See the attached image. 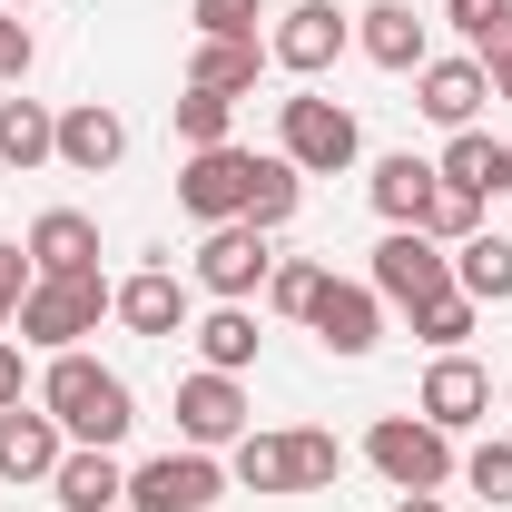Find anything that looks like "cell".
<instances>
[{
	"instance_id": "27",
	"label": "cell",
	"mask_w": 512,
	"mask_h": 512,
	"mask_svg": "<svg viewBox=\"0 0 512 512\" xmlns=\"http://www.w3.org/2000/svg\"><path fill=\"white\" fill-rule=\"evenodd\" d=\"M296 168H286V158H256V178H247V227H266V237H276V227H286V217H296Z\"/></svg>"
},
{
	"instance_id": "12",
	"label": "cell",
	"mask_w": 512,
	"mask_h": 512,
	"mask_svg": "<svg viewBox=\"0 0 512 512\" xmlns=\"http://www.w3.org/2000/svg\"><path fill=\"white\" fill-rule=\"evenodd\" d=\"M306 325L325 335V355H375V335H384V296H375V286H345V276H325L316 306H306Z\"/></svg>"
},
{
	"instance_id": "39",
	"label": "cell",
	"mask_w": 512,
	"mask_h": 512,
	"mask_svg": "<svg viewBox=\"0 0 512 512\" xmlns=\"http://www.w3.org/2000/svg\"><path fill=\"white\" fill-rule=\"evenodd\" d=\"M483 79H493V99H512V50H503V60H483Z\"/></svg>"
},
{
	"instance_id": "28",
	"label": "cell",
	"mask_w": 512,
	"mask_h": 512,
	"mask_svg": "<svg viewBox=\"0 0 512 512\" xmlns=\"http://www.w3.org/2000/svg\"><path fill=\"white\" fill-rule=\"evenodd\" d=\"M227 128H237V99H217V89H188L178 99V138L188 148H227Z\"/></svg>"
},
{
	"instance_id": "19",
	"label": "cell",
	"mask_w": 512,
	"mask_h": 512,
	"mask_svg": "<svg viewBox=\"0 0 512 512\" xmlns=\"http://www.w3.org/2000/svg\"><path fill=\"white\" fill-rule=\"evenodd\" d=\"M483 404H493V384H483V365H473V355H444V365L424 375V424H444V434L483 424Z\"/></svg>"
},
{
	"instance_id": "20",
	"label": "cell",
	"mask_w": 512,
	"mask_h": 512,
	"mask_svg": "<svg viewBox=\"0 0 512 512\" xmlns=\"http://www.w3.org/2000/svg\"><path fill=\"white\" fill-rule=\"evenodd\" d=\"M355 40H365L375 69H424V20H414V0H375Z\"/></svg>"
},
{
	"instance_id": "18",
	"label": "cell",
	"mask_w": 512,
	"mask_h": 512,
	"mask_svg": "<svg viewBox=\"0 0 512 512\" xmlns=\"http://www.w3.org/2000/svg\"><path fill=\"white\" fill-rule=\"evenodd\" d=\"M30 266H40V276H99V227H89L79 207H50V217L30 227Z\"/></svg>"
},
{
	"instance_id": "41",
	"label": "cell",
	"mask_w": 512,
	"mask_h": 512,
	"mask_svg": "<svg viewBox=\"0 0 512 512\" xmlns=\"http://www.w3.org/2000/svg\"><path fill=\"white\" fill-rule=\"evenodd\" d=\"M493 188H503V197H512V148H503V158H493Z\"/></svg>"
},
{
	"instance_id": "1",
	"label": "cell",
	"mask_w": 512,
	"mask_h": 512,
	"mask_svg": "<svg viewBox=\"0 0 512 512\" xmlns=\"http://www.w3.org/2000/svg\"><path fill=\"white\" fill-rule=\"evenodd\" d=\"M40 404L60 414L69 444H119L128 424H138V394H128V375H109L99 355H50V375H40Z\"/></svg>"
},
{
	"instance_id": "32",
	"label": "cell",
	"mask_w": 512,
	"mask_h": 512,
	"mask_svg": "<svg viewBox=\"0 0 512 512\" xmlns=\"http://www.w3.org/2000/svg\"><path fill=\"white\" fill-rule=\"evenodd\" d=\"M266 0H197V40H256Z\"/></svg>"
},
{
	"instance_id": "3",
	"label": "cell",
	"mask_w": 512,
	"mask_h": 512,
	"mask_svg": "<svg viewBox=\"0 0 512 512\" xmlns=\"http://www.w3.org/2000/svg\"><path fill=\"white\" fill-rule=\"evenodd\" d=\"M276 128H286L276 158H286L296 178H335V168H355V148H365V138H355V109H345V99H316V89H306V99H276Z\"/></svg>"
},
{
	"instance_id": "9",
	"label": "cell",
	"mask_w": 512,
	"mask_h": 512,
	"mask_svg": "<svg viewBox=\"0 0 512 512\" xmlns=\"http://www.w3.org/2000/svg\"><path fill=\"white\" fill-rule=\"evenodd\" d=\"M217 493H227V473H217L197 444L188 453H158V463L128 473V512H207Z\"/></svg>"
},
{
	"instance_id": "30",
	"label": "cell",
	"mask_w": 512,
	"mask_h": 512,
	"mask_svg": "<svg viewBox=\"0 0 512 512\" xmlns=\"http://www.w3.org/2000/svg\"><path fill=\"white\" fill-rule=\"evenodd\" d=\"M473 316H483V306H473V296H463V286H453V296H434V306H414V335H424V345H463V335H473Z\"/></svg>"
},
{
	"instance_id": "8",
	"label": "cell",
	"mask_w": 512,
	"mask_h": 512,
	"mask_svg": "<svg viewBox=\"0 0 512 512\" xmlns=\"http://www.w3.org/2000/svg\"><path fill=\"white\" fill-rule=\"evenodd\" d=\"M247 178H256V148H188V168H178V207H188L197 227H227V217H247Z\"/></svg>"
},
{
	"instance_id": "24",
	"label": "cell",
	"mask_w": 512,
	"mask_h": 512,
	"mask_svg": "<svg viewBox=\"0 0 512 512\" xmlns=\"http://www.w3.org/2000/svg\"><path fill=\"white\" fill-rule=\"evenodd\" d=\"M424 197H434V168L404 148V158H375V207H384V227H414L424 217Z\"/></svg>"
},
{
	"instance_id": "40",
	"label": "cell",
	"mask_w": 512,
	"mask_h": 512,
	"mask_svg": "<svg viewBox=\"0 0 512 512\" xmlns=\"http://www.w3.org/2000/svg\"><path fill=\"white\" fill-rule=\"evenodd\" d=\"M394 512H444V503H434V493H404V503H394Z\"/></svg>"
},
{
	"instance_id": "29",
	"label": "cell",
	"mask_w": 512,
	"mask_h": 512,
	"mask_svg": "<svg viewBox=\"0 0 512 512\" xmlns=\"http://www.w3.org/2000/svg\"><path fill=\"white\" fill-rule=\"evenodd\" d=\"M493 158H503V148H493V138H483V128H453V148H444V168H434V178H453V188H493Z\"/></svg>"
},
{
	"instance_id": "25",
	"label": "cell",
	"mask_w": 512,
	"mask_h": 512,
	"mask_svg": "<svg viewBox=\"0 0 512 512\" xmlns=\"http://www.w3.org/2000/svg\"><path fill=\"white\" fill-rule=\"evenodd\" d=\"M197 355H207L217 375H247V365H256V316H247V306H217V316L197 325Z\"/></svg>"
},
{
	"instance_id": "15",
	"label": "cell",
	"mask_w": 512,
	"mask_h": 512,
	"mask_svg": "<svg viewBox=\"0 0 512 512\" xmlns=\"http://www.w3.org/2000/svg\"><path fill=\"white\" fill-rule=\"evenodd\" d=\"M50 493H60V512H128V473L109 463V444H69Z\"/></svg>"
},
{
	"instance_id": "31",
	"label": "cell",
	"mask_w": 512,
	"mask_h": 512,
	"mask_svg": "<svg viewBox=\"0 0 512 512\" xmlns=\"http://www.w3.org/2000/svg\"><path fill=\"white\" fill-rule=\"evenodd\" d=\"M316 286H325L316 256H276V276H266V306H276V316H306V306H316Z\"/></svg>"
},
{
	"instance_id": "16",
	"label": "cell",
	"mask_w": 512,
	"mask_h": 512,
	"mask_svg": "<svg viewBox=\"0 0 512 512\" xmlns=\"http://www.w3.org/2000/svg\"><path fill=\"white\" fill-rule=\"evenodd\" d=\"M119 158H128V119H119V109H99V99H79V109L60 119V168H79V178H109Z\"/></svg>"
},
{
	"instance_id": "17",
	"label": "cell",
	"mask_w": 512,
	"mask_h": 512,
	"mask_svg": "<svg viewBox=\"0 0 512 512\" xmlns=\"http://www.w3.org/2000/svg\"><path fill=\"white\" fill-rule=\"evenodd\" d=\"M109 316H119L128 335H188V286L148 266V276H128L119 296H109Z\"/></svg>"
},
{
	"instance_id": "6",
	"label": "cell",
	"mask_w": 512,
	"mask_h": 512,
	"mask_svg": "<svg viewBox=\"0 0 512 512\" xmlns=\"http://www.w3.org/2000/svg\"><path fill=\"white\" fill-rule=\"evenodd\" d=\"M266 276H276V247H266V227H247V217L207 227V247H197V286H207L217 306H247Z\"/></svg>"
},
{
	"instance_id": "23",
	"label": "cell",
	"mask_w": 512,
	"mask_h": 512,
	"mask_svg": "<svg viewBox=\"0 0 512 512\" xmlns=\"http://www.w3.org/2000/svg\"><path fill=\"white\" fill-rule=\"evenodd\" d=\"M256 40H197V60H188V89H217V99H247L256 89Z\"/></svg>"
},
{
	"instance_id": "21",
	"label": "cell",
	"mask_w": 512,
	"mask_h": 512,
	"mask_svg": "<svg viewBox=\"0 0 512 512\" xmlns=\"http://www.w3.org/2000/svg\"><path fill=\"white\" fill-rule=\"evenodd\" d=\"M453 286L473 306H512V237H463L453 247Z\"/></svg>"
},
{
	"instance_id": "34",
	"label": "cell",
	"mask_w": 512,
	"mask_h": 512,
	"mask_svg": "<svg viewBox=\"0 0 512 512\" xmlns=\"http://www.w3.org/2000/svg\"><path fill=\"white\" fill-rule=\"evenodd\" d=\"M30 276H40V266H30V247H0V325L20 316V296H30Z\"/></svg>"
},
{
	"instance_id": "4",
	"label": "cell",
	"mask_w": 512,
	"mask_h": 512,
	"mask_svg": "<svg viewBox=\"0 0 512 512\" xmlns=\"http://www.w3.org/2000/svg\"><path fill=\"white\" fill-rule=\"evenodd\" d=\"M109 296L119 286H99V276H30V296H20V335L30 345H50V355H69L79 335H99V316H109Z\"/></svg>"
},
{
	"instance_id": "38",
	"label": "cell",
	"mask_w": 512,
	"mask_h": 512,
	"mask_svg": "<svg viewBox=\"0 0 512 512\" xmlns=\"http://www.w3.org/2000/svg\"><path fill=\"white\" fill-rule=\"evenodd\" d=\"M0 404H20V345L0 335Z\"/></svg>"
},
{
	"instance_id": "42",
	"label": "cell",
	"mask_w": 512,
	"mask_h": 512,
	"mask_svg": "<svg viewBox=\"0 0 512 512\" xmlns=\"http://www.w3.org/2000/svg\"><path fill=\"white\" fill-rule=\"evenodd\" d=\"M0 10H30V0H0Z\"/></svg>"
},
{
	"instance_id": "36",
	"label": "cell",
	"mask_w": 512,
	"mask_h": 512,
	"mask_svg": "<svg viewBox=\"0 0 512 512\" xmlns=\"http://www.w3.org/2000/svg\"><path fill=\"white\" fill-rule=\"evenodd\" d=\"M503 50H512V0L483 20V30H473V60H503Z\"/></svg>"
},
{
	"instance_id": "5",
	"label": "cell",
	"mask_w": 512,
	"mask_h": 512,
	"mask_svg": "<svg viewBox=\"0 0 512 512\" xmlns=\"http://www.w3.org/2000/svg\"><path fill=\"white\" fill-rule=\"evenodd\" d=\"M365 463H375L394 493H444L453 434H444V424H424V414H384L375 434H365Z\"/></svg>"
},
{
	"instance_id": "35",
	"label": "cell",
	"mask_w": 512,
	"mask_h": 512,
	"mask_svg": "<svg viewBox=\"0 0 512 512\" xmlns=\"http://www.w3.org/2000/svg\"><path fill=\"white\" fill-rule=\"evenodd\" d=\"M0 79H30V30L0 10Z\"/></svg>"
},
{
	"instance_id": "22",
	"label": "cell",
	"mask_w": 512,
	"mask_h": 512,
	"mask_svg": "<svg viewBox=\"0 0 512 512\" xmlns=\"http://www.w3.org/2000/svg\"><path fill=\"white\" fill-rule=\"evenodd\" d=\"M60 158V119L40 99H0V168H40Z\"/></svg>"
},
{
	"instance_id": "26",
	"label": "cell",
	"mask_w": 512,
	"mask_h": 512,
	"mask_svg": "<svg viewBox=\"0 0 512 512\" xmlns=\"http://www.w3.org/2000/svg\"><path fill=\"white\" fill-rule=\"evenodd\" d=\"M434 247H463V237H483V197L453 188V178H434V197H424V217H414Z\"/></svg>"
},
{
	"instance_id": "13",
	"label": "cell",
	"mask_w": 512,
	"mask_h": 512,
	"mask_svg": "<svg viewBox=\"0 0 512 512\" xmlns=\"http://www.w3.org/2000/svg\"><path fill=\"white\" fill-rule=\"evenodd\" d=\"M60 453H69V434H60L50 404H0V473L10 483H50Z\"/></svg>"
},
{
	"instance_id": "2",
	"label": "cell",
	"mask_w": 512,
	"mask_h": 512,
	"mask_svg": "<svg viewBox=\"0 0 512 512\" xmlns=\"http://www.w3.org/2000/svg\"><path fill=\"white\" fill-rule=\"evenodd\" d=\"M345 473V444L296 424V434H237V483L247 493H325Z\"/></svg>"
},
{
	"instance_id": "33",
	"label": "cell",
	"mask_w": 512,
	"mask_h": 512,
	"mask_svg": "<svg viewBox=\"0 0 512 512\" xmlns=\"http://www.w3.org/2000/svg\"><path fill=\"white\" fill-rule=\"evenodd\" d=\"M463 473H473V493H483V503H512V444H483Z\"/></svg>"
},
{
	"instance_id": "14",
	"label": "cell",
	"mask_w": 512,
	"mask_h": 512,
	"mask_svg": "<svg viewBox=\"0 0 512 512\" xmlns=\"http://www.w3.org/2000/svg\"><path fill=\"white\" fill-rule=\"evenodd\" d=\"M483 99H493L483 60H424V69H414V109H424L434 128H473Z\"/></svg>"
},
{
	"instance_id": "10",
	"label": "cell",
	"mask_w": 512,
	"mask_h": 512,
	"mask_svg": "<svg viewBox=\"0 0 512 512\" xmlns=\"http://www.w3.org/2000/svg\"><path fill=\"white\" fill-rule=\"evenodd\" d=\"M178 434H188L197 453L237 444V434H247V384H237V375H217V365H197V375L178 384Z\"/></svg>"
},
{
	"instance_id": "11",
	"label": "cell",
	"mask_w": 512,
	"mask_h": 512,
	"mask_svg": "<svg viewBox=\"0 0 512 512\" xmlns=\"http://www.w3.org/2000/svg\"><path fill=\"white\" fill-rule=\"evenodd\" d=\"M345 40H355V20H345L335 0H296V10L276 20V69L316 79V69H335V60H345Z\"/></svg>"
},
{
	"instance_id": "7",
	"label": "cell",
	"mask_w": 512,
	"mask_h": 512,
	"mask_svg": "<svg viewBox=\"0 0 512 512\" xmlns=\"http://www.w3.org/2000/svg\"><path fill=\"white\" fill-rule=\"evenodd\" d=\"M375 296H384V306H404V316L434 306V296H453V256L434 247L424 227H394V237L375 247Z\"/></svg>"
},
{
	"instance_id": "37",
	"label": "cell",
	"mask_w": 512,
	"mask_h": 512,
	"mask_svg": "<svg viewBox=\"0 0 512 512\" xmlns=\"http://www.w3.org/2000/svg\"><path fill=\"white\" fill-rule=\"evenodd\" d=\"M453 10V30H463V40H473V30H483V20H493V10H503V0H444Z\"/></svg>"
}]
</instances>
